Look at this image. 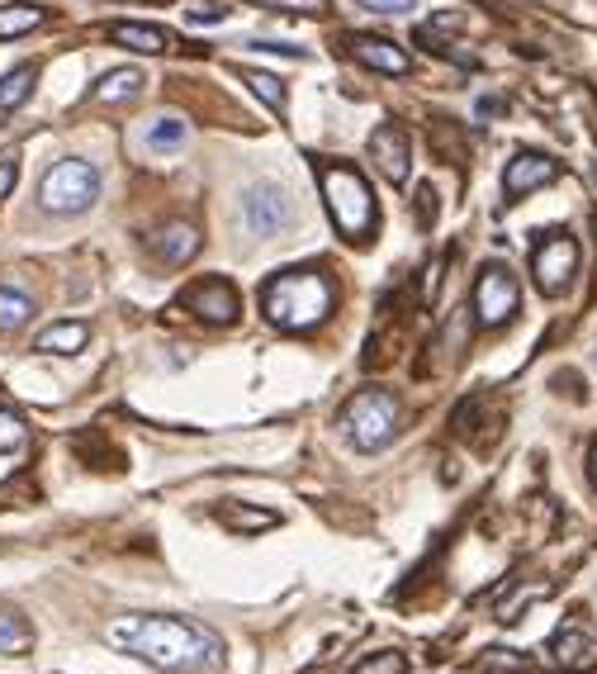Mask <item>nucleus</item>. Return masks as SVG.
<instances>
[{
    "label": "nucleus",
    "mask_w": 597,
    "mask_h": 674,
    "mask_svg": "<svg viewBox=\"0 0 597 674\" xmlns=\"http://www.w3.org/2000/svg\"><path fill=\"white\" fill-rule=\"evenodd\" d=\"M186 309H194L204 323H238V290L228 280L209 276L186 290Z\"/></svg>",
    "instance_id": "obj_12"
},
{
    "label": "nucleus",
    "mask_w": 597,
    "mask_h": 674,
    "mask_svg": "<svg viewBox=\"0 0 597 674\" xmlns=\"http://www.w3.org/2000/svg\"><path fill=\"white\" fill-rule=\"evenodd\" d=\"M593 479H597V447H593Z\"/></svg>",
    "instance_id": "obj_33"
},
{
    "label": "nucleus",
    "mask_w": 597,
    "mask_h": 674,
    "mask_svg": "<svg viewBox=\"0 0 597 674\" xmlns=\"http://www.w3.org/2000/svg\"><path fill=\"white\" fill-rule=\"evenodd\" d=\"M34 319V300L15 285H0V333H20Z\"/></svg>",
    "instance_id": "obj_21"
},
{
    "label": "nucleus",
    "mask_w": 597,
    "mask_h": 674,
    "mask_svg": "<svg viewBox=\"0 0 597 674\" xmlns=\"http://www.w3.org/2000/svg\"><path fill=\"white\" fill-rule=\"evenodd\" d=\"M29 646H34V627L15 608H0V656H29Z\"/></svg>",
    "instance_id": "obj_20"
},
{
    "label": "nucleus",
    "mask_w": 597,
    "mask_h": 674,
    "mask_svg": "<svg viewBox=\"0 0 597 674\" xmlns=\"http://www.w3.org/2000/svg\"><path fill=\"white\" fill-rule=\"evenodd\" d=\"M252 5H266V10H284V15H328V0H252Z\"/></svg>",
    "instance_id": "obj_26"
},
{
    "label": "nucleus",
    "mask_w": 597,
    "mask_h": 674,
    "mask_svg": "<svg viewBox=\"0 0 597 674\" xmlns=\"http://www.w3.org/2000/svg\"><path fill=\"white\" fill-rule=\"evenodd\" d=\"M110 641H119L128 656L148 660V665H157L166 674L224 665V641L209 627H200V622L172 617V613H128L119 622H110Z\"/></svg>",
    "instance_id": "obj_1"
},
{
    "label": "nucleus",
    "mask_w": 597,
    "mask_h": 674,
    "mask_svg": "<svg viewBox=\"0 0 597 674\" xmlns=\"http://www.w3.org/2000/svg\"><path fill=\"white\" fill-rule=\"evenodd\" d=\"M318 180H322V200H328L332 224L342 228L352 242L370 238V233H374V219H380V210H374V196H370L366 176L352 172V166H322Z\"/></svg>",
    "instance_id": "obj_3"
},
{
    "label": "nucleus",
    "mask_w": 597,
    "mask_h": 674,
    "mask_svg": "<svg viewBox=\"0 0 597 674\" xmlns=\"http://www.w3.org/2000/svg\"><path fill=\"white\" fill-rule=\"evenodd\" d=\"M366 10H380V15H404V10H412V0H360Z\"/></svg>",
    "instance_id": "obj_31"
},
{
    "label": "nucleus",
    "mask_w": 597,
    "mask_h": 674,
    "mask_svg": "<svg viewBox=\"0 0 597 674\" xmlns=\"http://www.w3.org/2000/svg\"><path fill=\"white\" fill-rule=\"evenodd\" d=\"M262 314L284 333H314L332 314V285L314 266L276 271L262 285Z\"/></svg>",
    "instance_id": "obj_2"
},
{
    "label": "nucleus",
    "mask_w": 597,
    "mask_h": 674,
    "mask_svg": "<svg viewBox=\"0 0 597 674\" xmlns=\"http://www.w3.org/2000/svg\"><path fill=\"white\" fill-rule=\"evenodd\" d=\"M152 252H157L166 266H186V262H194V252H200V228L176 219V224L152 233Z\"/></svg>",
    "instance_id": "obj_13"
},
{
    "label": "nucleus",
    "mask_w": 597,
    "mask_h": 674,
    "mask_svg": "<svg viewBox=\"0 0 597 674\" xmlns=\"http://www.w3.org/2000/svg\"><path fill=\"white\" fill-rule=\"evenodd\" d=\"M370 158H374V166H380L384 180L404 186V180L412 176V138H408V128L394 124V120L380 124L370 134Z\"/></svg>",
    "instance_id": "obj_8"
},
{
    "label": "nucleus",
    "mask_w": 597,
    "mask_h": 674,
    "mask_svg": "<svg viewBox=\"0 0 597 674\" xmlns=\"http://www.w3.org/2000/svg\"><path fill=\"white\" fill-rule=\"evenodd\" d=\"M579 271V242L569 238V233H545L536 242V252H531V276H536V290L541 295H564L569 280H574Z\"/></svg>",
    "instance_id": "obj_6"
},
{
    "label": "nucleus",
    "mask_w": 597,
    "mask_h": 674,
    "mask_svg": "<svg viewBox=\"0 0 597 674\" xmlns=\"http://www.w3.org/2000/svg\"><path fill=\"white\" fill-rule=\"evenodd\" d=\"M242 219L252 233L276 238V233H284V224H290V200H284L276 186H252L242 196Z\"/></svg>",
    "instance_id": "obj_9"
},
{
    "label": "nucleus",
    "mask_w": 597,
    "mask_h": 674,
    "mask_svg": "<svg viewBox=\"0 0 597 674\" xmlns=\"http://www.w3.org/2000/svg\"><path fill=\"white\" fill-rule=\"evenodd\" d=\"M100 200V172L81 158H62L38 180V204L48 214H86Z\"/></svg>",
    "instance_id": "obj_4"
},
{
    "label": "nucleus",
    "mask_w": 597,
    "mask_h": 674,
    "mask_svg": "<svg viewBox=\"0 0 597 674\" xmlns=\"http://www.w3.org/2000/svg\"><path fill=\"white\" fill-rule=\"evenodd\" d=\"M541 594H545V589H531V594H526V603H531V599H541ZM517 608H522V603H512V608H503V622H512V617H517Z\"/></svg>",
    "instance_id": "obj_32"
},
{
    "label": "nucleus",
    "mask_w": 597,
    "mask_h": 674,
    "mask_svg": "<svg viewBox=\"0 0 597 674\" xmlns=\"http://www.w3.org/2000/svg\"><path fill=\"white\" fill-rule=\"evenodd\" d=\"M218 523H228L232 533H262V527H276L280 523V513L252 509V503H224V509H218Z\"/></svg>",
    "instance_id": "obj_18"
},
{
    "label": "nucleus",
    "mask_w": 597,
    "mask_h": 674,
    "mask_svg": "<svg viewBox=\"0 0 597 674\" xmlns=\"http://www.w3.org/2000/svg\"><path fill=\"white\" fill-rule=\"evenodd\" d=\"M560 674H588V670H560Z\"/></svg>",
    "instance_id": "obj_34"
},
{
    "label": "nucleus",
    "mask_w": 597,
    "mask_h": 674,
    "mask_svg": "<svg viewBox=\"0 0 597 674\" xmlns=\"http://www.w3.org/2000/svg\"><path fill=\"white\" fill-rule=\"evenodd\" d=\"M356 674H408V656L404 651H380V656L360 660Z\"/></svg>",
    "instance_id": "obj_25"
},
{
    "label": "nucleus",
    "mask_w": 597,
    "mask_h": 674,
    "mask_svg": "<svg viewBox=\"0 0 597 674\" xmlns=\"http://www.w3.org/2000/svg\"><path fill=\"white\" fill-rule=\"evenodd\" d=\"M142 82H148V76H142L138 67H114V72L100 76L90 96H96L100 105H119V100H134V96H142Z\"/></svg>",
    "instance_id": "obj_16"
},
{
    "label": "nucleus",
    "mask_w": 597,
    "mask_h": 674,
    "mask_svg": "<svg viewBox=\"0 0 597 674\" xmlns=\"http://www.w3.org/2000/svg\"><path fill=\"white\" fill-rule=\"evenodd\" d=\"M90 342V328H86V323H53V328H43V333H38V352H48V357H76V352H81V347Z\"/></svg>",
    "instance_id": "obj_15"
},
{
    "label": "nucleus",
    "mask_w": 597,
    "mask_h": 674,
    "mask_svg": "<svg viewBox=\"0 0 597 674\" xmlns=\"http://www.w3.org/2000/svg\"><path fill=\"white\" fill-rule=\"evenodd\" d=\"M110 43L134 48V53H148V58H162L166 48H172V34H166V29H152V24H114V29H110Z\"/></svg>",
    "instance_id": "obj_14"
},
{
    "label": "nucleus",
    "mask_w": 597,
    "mask_h": 674,
    "mask_svg": "<svg viewBox=\"0 0 597 674\" xmlns=\"http://www.w3.org/2000/svg\"><path fill=\"white\" fill-rule=\"evenodd\" d=\"M517 300H522V290H517V276L508 266H484L474 280V319L479 328H503V323H512L517 314Z\"/></svg>",
    "instance_id": "obj_7"
},
{
    "label": "nucleus",
    "mask_w": 597,
    "mask_h": 674,
    "mask_svg": "<svg viewBox=\"0 0 597 674\" xmlns=\"http://www.w3.org/2000/svg\"><path fill=\"white\" fill-rule=\"evenodd\" d=\"M228 5H218V0H194L190 5V20H224Z\"/></svg>",
    "instance_id": "obj_30"
},
{
    "label": "nucleus",
    "mask_w": 597,
    "mask_h": 674,
    "mask_svg": "<svg viewBox=\"0 0 597 674\" xmlns=\"http://www.w3.org/2000/svg\"><path fill=\"white\" fill-rule=\"evenodd\" d=\"M24 437H29V433H24V423H20L10 409H0V451L24 447Z\"/></svg>",
    "instance_id": "obj_27"
},
{
    "label": "nucleus",
    "mask_w": 597,
    "mask_h": 674,
    "mask_svg": "<svg viewBox=\"0 0 597 674\" xmlns=\"http://www.w3.org/2000/svg\"><path fill=\"white\" fill-rule=\"evenodd\" d=\"M34 82H38L34 67H15V72L0 76V110H20L24 100L34 96Z\"/></svg>",
    "instance_id": "obj_23"
},
{
    "label": "nucleus",
    "mask_w": 597,
    "mask_h": 674,
    "mask_svg": "<svg viewBox=\"0 0 597 674\" xmlns=\"http://www.w3.org/2000/svg\"><path fill=\"white\" fill-rule=\"evenodd\" d=\"M398 423H404V413H398V399L389 390H360L342 409V427L360 451H384L398 437Z\"/></svg>",
    "instance_id": "obj_5"
},
{
    "label": "nucleus",
    "mask_w": 597,
    "mask_h": 674,
    "mask_svg": "<svg viewBox=\"0 0 597 674\" xmlns=\"http://www.w3.org/2000/svg\"><path fill=\"white\" fill-rule=\"evenodd\" d=\"M560 176V162L545 158V152H517V158L508 162V172H503V190H508L512 200L531 196V190L550 186V180Z\"/></svg>",
    "instance_id": "obj_11"
},
{
    "label": "nucleus",
    "mask_w": 597,
    "mask_h": 674,
    "mask_svg": "<svg viewBox=\"0 0 597 674\" xmlns=\"http://www.w3.org/2000/svg\"><path fill=\"white\" fill-rule=\"evenodd\" d=\"M190 138L186 120H176V114H162L157 124H148V134H142V142H148V152H180Z\"/></svg>",
    "instance_id": "obj_19"
},
{
    "label": "nucleus",
    "mask_w": 597,
    "mask_h": 674,
    "mask_svg": "<svg viewBox=\"0 0 597 674\" xmlns=\"http://www.w3.org/2000/svg\"><path fill=\"white\" fill-rule=\"evenodd\" d=\"M588 651H593V646H588V637H583L579 627H569V632H560V637L550 641V656L560 660V665H579Z\"/></svg>",
    "instance_id": "obj_24"
},
{
    "label": "nucleus",
    "mask_w": 597,
    "mask_h": 674,
    "mask_svg": "<svg viewBox=\"0 0 597 674\" xmlns=\"http://www.w3.org/2000/svg\"><path fill=\"white\" fill-rule=\"evenodd\" d=\"M15 180H20V162L15 158H0V200L15 190Z\"/></svg>",
    "instance_id": "obj_29"
},
{
    "label": "nucleus",
    "mask_w": 597,
    "mask_h": 674,
    "mask_svg": "<svg viewBox=\"0 0 597 674\" xmlns=\"http://www.w3.org/2000/svg\"><path fill=\"white\" fill-rule=\"evenodd\" d=\"M43 20H48L43 5H29V0H10V5H0V38L34 34Z\"/></svg>",
    "instance_id": "obj_17"
},
{
    "label": "nucleus",
    "mask_w": 597,
    "mask_h": 674,
    "mask_svg": "<svg viewBox=\"0 0 597 674\" xmlns=\"http://www.w3.org/2000/svg\"><path fill=\"white\" fill-rule=\"evenodd\" d=\"M436 219V190L432 186H418V224L427 228Z\"/></svg>",
    "instance_id": "obj_28"
},
{
    "label": "nucleus",
    "mask_w": 597,
    "mask_h": 674,
    "mask_svg": "<svg viewBox=\"0 0 597 674\" xmlns=\"http://www.w3.org/2000/svg\"><path fill=\"white\" fill-rule=\"evenodd\" d=\"M238 76L246 82V90H252L256 100H266V110H270V114H280V110H284V82H280L276 72H252V67H242Z\"/></svg>",
    "instance_id": "obj_22"
},
{
    "label": "nucleus",
    "mask_w": 597,
    "mask_h": 674,
    "mask_svg": "<svg viewBox=\"0 0 597 674\" xmlns=\"http://www.w3.org/2000/svg\"><path fill=\"white\" fill-rule=\"evenodd\" d=\"M342 48H346V58H356L360 67H370V72H384V76H408L412 72V58L398 43H389V38L352 34Z\"/></svg>",
    "instance_id": "obj_10"
}]
</instances>
